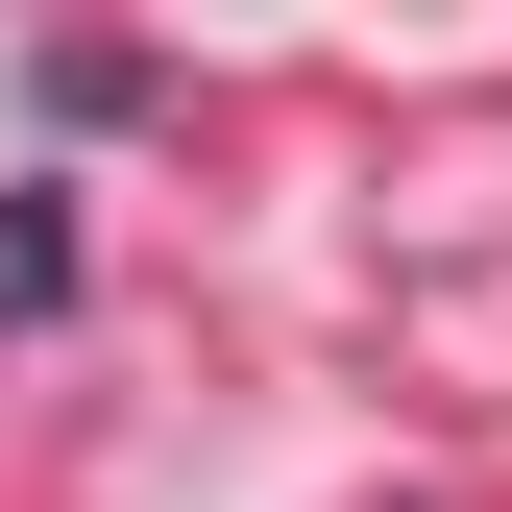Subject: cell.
Returning <instances> with one entry per match:
<instances>
[{
  "label": "cell",
  "instance_id": "obj_1",
  "mask_svg": "<svg viewBox=\"0 0 512 512\" xmlns=\"http://www.w3.org/2000/svg\"><path fill=\"white\" fill-rule=\"evenodd\" d=\"M49 269H74V244H49V220H0V317H25V293H49Z\"/></svg>",
  "mask_w": 512,
  "mask_h": 512
}]
</instances>
